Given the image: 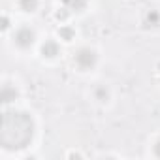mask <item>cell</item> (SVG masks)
I'll list each match as a JSON object with an SVG mask.
<instances>
[{
    "label": "cell",
    "instance_id": "6da1fadb",
    "mask_svg": "<svg viewBox=\"0 0 160 160\" xmlns=\"http://www.w3.org/2000/svg\"><path fill=\"white\" fill-rule=\"evenodd\" d=\"M34 136V122L23 111H6L0 126V143L2 147L15 151L25 149Z\"/></svg>",
    "mask_w": 160,
    "mask_h": 160
},
{
    "label": "cell",
    "instance_id": "7a4b0ae2",
    "mask_svg": "<svg viewBox=\"0 0 160 160\" xmlns=\"http://www.w3.org/2000/svg\"><path fill=\"white\" fill-rule=\"evenodd\" d=\"M75 62L81 66V68H92L94 66V62H96V55H94V51H91V49H81L77 55H75Z\"/></svg>",
    "mask_w": 160,
    "mask_h": 160
},
{
    "label": "cell",
    "instance_id": "3957f363",
    "mask_svg": "<svg viewBox=\"0 0 160 160\" xmlns=\"http://www.w3.org/2000/svg\"><path fill=\"white\" fill-rule=\"evenodd\" d=\"M15 42H17V45H21V47H30L32 42H34V32H32L30 28H21V30L15 34Z\"/></svg>",
    "mask_w": 160,
    "mask_h": 160
},
{
    "label": "cell",
    "instance_id": "277c9868",
    "mask_svg": "<svg viewBox=\"0 0 160 160\" xmlns=\"http://www.w3.org/2000/svg\"><path fill=\"white\" fill-rule=\"evenodd\" d=\"M42 53H43L45 57H55V55L58 53V47H57L55 42H45L43 47H42Z\"/></svg>",
    "mask_w": 160,
    "mask_h": 160
},
{
    "label": "cell",
    "instance_id": "5b68a950",
    "mask_svg": "<svg viewBox=\"0 0 160 160\" xmlns=\"http://www.w3.org/2000/svg\"><path fill=\"white\" fill-rule=\"evenodd\" d=\"M64 4H66L70 10H75V12H79V10H83V8H85L87 0H64Z\"/></svg>",
    "mask_w": 160,
    "mask_h": 160
},
{
    "label": "cell",
    "instance_id": "8992f818",
    "mask_svg": "<svg viewBox=\"0 0 160 160\" xmlns=\"http://www.w3.org/2000/svg\"><path fill=\"white\" fill-rule=\"evenodd\" d=\"M38 6V0H21V8L25 12H34Z\"/></svg>",
    "mask_w": 160,
    "mask_h": 160
},
{
    "label": "cell",
    "instance_id": "52a82bcc",
    "mask_svg": "<svg viewBox=\"0 0 160 160\" xmlns=\"http://www.w3.org/2000/svg\"><path fill=\"white\" fill-rule=\"evenodd\" d=\"M12 98H15V91H10L8 87L4 89V96H2V100L4 102H12Z\"/></svg>",
    "mask_w": 160,
    "mask_h": 160
},
{
    "label": "cell",
    "instance_id": "ba28073f",
    "mask_svg": "<svg viewBox=\"0 0 160 160\" xmlns=\"http://www.w3.org/2000/svg\"><path fill=\"white\" fill-rule=\"evenodd\" d=\"M158 19H160V17H158V13H156V12L149 13V21H152V27H156V25H158Z\"/></svg>",
    "mask_w": 160,
    "mask_h": 160
},
{
    "label": "cell",
    "instance_id": "9c48e42d",
    "mask_svg": "<svg viewBox=\"0 0 160 160\" xmlns=\"http://www.w3.org/2000/svg\"><path fill=\"white\" fill-rule=\"evenodd\" d=\"M60 34H62L66 40H70V38H72V30H68V28H62V30H60Z\"/></svg>",
    "mask_w": 160,
    "mask_h": 160
},
{
    "label": "cell",
    "instance_id": "30bf717a",
    "mask_svg": "<svg viewBox=\"0 0 160 160\" xmlns=\"http://www.w3.org/2000/svg\"><path fill=\"white\" fill-rule=\"evenodd\" d=\"M154 151H156V154H158V156H160V141H158V143H156V147H154Z\"/></svg>",
    "mask_w": 160,
    "mask_h": 160
}]
</instances>
